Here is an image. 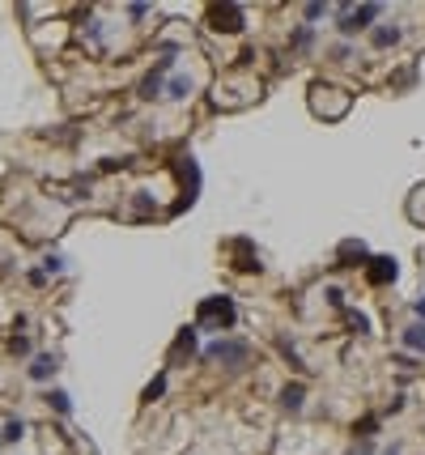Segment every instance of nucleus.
<instances>
[{"instance_id":"21","label":"nucleus","mask_w":425,"mask_h":455,"mask_svg":"<svg viewBox=\"0 0 425 455\" xmlns=\"http://www.w3.org/2000/svg\"><path fill=\"white\" fill-rule=\"evenodd\" d=\"M43 273H47V277L64 273V260H60V256H47V260H43Z\"/></svg>"},{"instance_id":"22","label":"nucleus","mask_w":425,"mask_h":455,"mask_svg":"<svg viewBox=\"0 0 425 455\" xmlns=\"http://www.w3.org/2000/svg\"><path fill=\"white\" fill-rule=\"evenodd\" d=\"M349 324H353V328H358V332H362V336H366V332H370V319H366V315H362V311H349Z\"/></svg>"},{"instance_id":"27","label":"nucleus","mask_w":425,"mask_h":455,"mask_svg":"<svg viewBox=\"0 0 425 455\" xmlns=\"http://www.w3.org/2000/svg\"><path fill=\"white\" fill-rule=\"evenodd\" d=\"M413 315H417V324H425V294L413 302Z\"/></svg>"},{"instance_id":"5","label":"nucleus","mask_w":425,"mask_h":455,"mask_svg":"<svg viewBox=\"0 0 425 455\" xmlns=\"http://www.w3.org/2000/svg\"><path fill=\"white\" fill-rule=\"evenodd\" d=\"M209 21H213V30L238 34L243 30V9L238 4H217V9H209Z\"/></svg>"},{"instance_id":"23","label":"nucleus","mask_w":425,"mask_h":455,"mask_svg":"<svg viewBox=\"0 0 425 455\" xmlns=\"http://www.w3.org/2000/svg\"><path fill=\"white\" fill-rule=\"evenodd\" d=\"M9 349H13L17 358H26V353H30V341H26V336H13V341H9Z\"/></svg>"},{"instance_id":"6","label":"nucleus","mask_w":425,"mask_h":455,"mask_svg":"<svg viewBox=\"0 0 425 455\" xmlns=\"http://www.w3.org/2000/svg\"><path fill=\"white\" fill-rule=\"evenodd\" d=\"M396 273H400V268H396V260H392V256H375V260L366 264L370 285H392V281H396Z\"/></svg>"},{"instance_id":"13","label":"nucleus","mask_w":425,"mask_h":455,"mask_svg":"<svg viewBox=\"0 0 425 455\" xmlns=\"http://www.w3.org/2000/svg\"><path fill=\"white\" fill-rule=\"evenodd\" d=\"M349 260H358V264L366 268V264H370V256H366V243H353V239H349V243H341V264H349Z\"/></svg>"},{"instance_id":"3","label":"nucleus","mask_w":425,"mask_h":455,"mask_svg":"<svg viewBox=\"0 0 425 455\" xmlns=\"http://www.w3.org/2000/svg\"><path fill=\"white\" fill-rule=\"evenodd\" d=\"M247 358H251V345L247 341H230V336H221V341H213L204 349V362H221V366H247Z\"/></svg>"},{"instance_id":"10","label":"nucleus","mask_w":425,"mask_h":455,"mask_svg":"<svg viewBox=\"0 0 425 455\" xmlns=\"http://www.w3.org/2000/svg\"><path fill=\"white\" fill-rule=\"evenodd\" d=\"M370 43H375L379 51L396 47V43H400V26H387V21H383V26H375V30H370Z\"/></svg>"},{"instance_id":"12","label":"nucleus","mask_w":425,"mask_h":455,"mask_svg":"<svg viewBox=\"0 0 425 455\" xmlns=\"http://www.w3.org/2000/svg\"><path fill=\"white\" fill-rule=\"evenodd\" d=\"M196 332H200V328H183V332H179V341H175V349H170V362L183 358V353H187V358L196 353Z\"/></svg>"},{"instance_id":"1","label":"nucleus","mask_w":425,"mask_h":455,"mask_svg":"<svg viewBox=\"0 0 425 455\" xmlns=\"http://www.w3.org/2000/svg\"><path fill=\"white\" fill-rule=\"evenodd\" d=\"M336 13H341L336 30H341V38L349 43V38H358L362 30H370V26L383 17V4H358V9H353V4H341Z\"/></svg>"},{"instance_id":"9","label":"nucleus","mask_w":425,"mask_h":455,"mask_svg":"<svg viewBox=\"0 0 425 455\" xmlns=\"http://www.w3.org/2000/svg\"><path fill=\"white\" fill-rule=\"evenodd\" d=\"M302 405H307V388L302 383H285L281 388V409L285 413H302Z\"/></svg>"},{"instance_id":"8","label":"nucleus","mask_w":425,"mask_h":455,"mask_svg":"<svg viewBox=\"0 0 425 455\" xmlns=\"http://www.w3.org/2000/svg\"><path fill=\"white\" fill-rule=\"evenodd\" d=\"M166 98L170 102H187L192 98V77L187 72H170L166 77Z\"/></svg>"},{"instance_id":"15","label":"nucleus","mask_w":425,"mask_h":455,"mask_svg":"<svg viewBox=\"0 0 425 455\" xmlns=\"http://www.w3.org/2000/svg\"><path fill=\"white\" fill-rule=\"evenodd\" d=\"M328 60H332V64H349V60H353V43H345V38H341V43L328 51Z\"/></svg>"},{"instance_id":"26","label":"nucleus","mask_w":425,"mask_h":455,"mask_svg":"<svg viewBox=\"0 0 425 455\" xmlns=\"http://www.w3.org/2000/svg\"><path fill=\"white\" fill-rule=\"evenodd\" d=\"M349 455H375V447H370V443H366V439H362V443H358V447H349Z\"/></svg>"},{"instance_id":"18","label":"nucleus","mask_w":425,"mask_h":455,"mask_svg":"<svg viewBox=\"0 0 425 455\" xmlns=\"http://www.w3.org/2000/svg\"><path fill=\"white\" fill-rule=\"evenodd\" d=\"M375 430H379V417H362V422L353 426V434H362V439H370Z\"/></svg>"},{"instance_id":"16","label":"nucleus","mask_w":425,"mask_h":455,"mask_svg":"<svg viewBox=\"0 0 425 455\" xmlns=\"http://www.w3.org/2000/svg\"><path fill=\"white\" fill-rule=\"evenodd\" d=\"M21 439H26V422H21V417L4 422V443H21Z\"/></svg>"},{"instance_id":"25","label":"nucleus","mask_w":425,"mask_h":455,"mask_svg":"<svg viewBox=\"0 0 425 455\" xmlns=\"http://www.w3.org/2000/svg\"><path fill=\"white\" fill-rule=\"evenodd\" d=\"M328 302H332V307H345V294H341L336 285H328Z\"/></svg>"},{"instance_id":"14","label":"nucleus","mask_w":425,"mask_h":455,"mask_svg":"<svg viewBox=\"0 0 425 455\" xmlns=\"http://www.w3.org/2000/svg\"><path fill=\"white\" fill-rule=\"evenodd\" d=\"M47 405H51L60 417H72V396H68V392H47Z\"/></svg>"},{"instance_id":"20","label":"nucleus","mask_w":425,"mask_h":455,"mask_svg":"<svg viewBox=\"0 0 425 455\" xmlns=\"http://www.w3.org/2000/svg\"><path fill=\"white\" fill-rule=\"evenodd\" d=\"M302 13H307V21H319V17H328L332 9H328V4H307Z\"/></svg>"},{"instance_id":"4","label":"nucleus","mask_w":425,"mask_h":455,"mask_svg":"<svg viewBox=\"0 0 425 455\" xmlns=\"http://www.w3.org/2000/svg\"><path fill=\"white\" fill-rule=\"evenodd\" d=\"M175 68V47L170 51H162V60L153 64V72L140 81V102H158V98H166V72Z\"/></svg>"},{"instance_id":"17","label":"nucleus","mask_w":425,"mask_h":455,"mask_svg":"<svg viewBox=\"0 0 425 455\" xmlns=\"http://www.w3.org/2000/svg\"><path fill=\"white\" fill-rule=\"evenodd\" d=\"M162 392H166V375H158V379H153V383L145 388V405H153V400H158Z\"/></svg>"},{"instance_id":"11","label":"nucleus","mask_w":425,"mask_h":455,"mask_svg":"<svg viewBox=\"0 0 425 455\" xmlns=\"http://www.w3.org/2000/svg\"><path fill=\"white\" fill-rule=\"evenodd\" d=\"M400 345H404L409 353H425V324H409V328L400 332Z\"/></svg>"},{"instance_id":"2","label":"nucleus","mask_w":425,"mask_h":455,"mask_svg":"<svg viewBox=\"0 0 425 455\" xmlns=\"http://www.w3.org/2000/svg\"><path fill=\"white\" fill-rule=\"evenodd\" d=\"M238 319V307H234V298H204L200 302V315H196V328H209V332H221V328H230Z\"/></svg>"},{"instance_id":"19","label":"nucleus","mask_w":425,"mask_h":455,"mask_svg":"<svg viewBox=\"0 0 425 455\" xmlns=\"http://www.w3.org/2000/svg\"><path fill=\"white\" fill-rule=\"evenodd\" d=\"M277 349H281V353H285V358H289V366H302V358H298V349H294V345H289V341H285V336H281V341H277Z\"/></svg>"},{"instance_id":"24","label":"nucleus","mask_w":425,"mask_h":455,"mask_svg":"<svg viewBox=\"0 0 425 455\" xmlns=\"http://www.w3.org/2000/svg\"><path fill=\"white\" fill-rule=\"evenodd\" d=\"M26 281H30V285H47V273H43V268H30Z\"/></svg>"},{"instance_id":"7","label":"nucleus","mask_w":425,"mask_h":455,"mask_svg":"<svg viewBox=\"0 0 425 455\" xmlns=\"http://www.w3.org/2000/svg\"><path fill=\"white\" fill-rule=\"evenodd\" d=\"M55 371H60V358H55V353H38V358L30 362V371H26V375H30L34 383H47Z\"/></svg>"},{"instance_id":"28","label":"nucleus","mask_w":425,"mask_h":455,"mask_svg":"<svg viewBox=\"0 0 425 455\" xmlns=\"http://www.w3.org/2000/svg\"><path fill=\"white\" fill-rule=\"evenodd\" d=\"M383 455H400V447H396V443H392V447H387V451H383Z\"/></svg>"}]
</instances>
